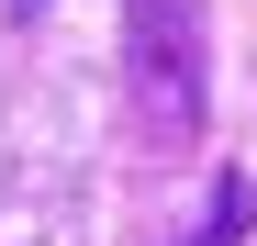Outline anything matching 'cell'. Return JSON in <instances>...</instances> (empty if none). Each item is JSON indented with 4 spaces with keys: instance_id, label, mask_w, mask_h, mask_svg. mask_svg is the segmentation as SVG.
I'll use <instances>...</instances> for the list:
<instances>
[{
    "instance_id": "obj_1",
    "label": "cell",
    "mask_w": 257,
    "mask_h": 246,
    "mask_svg": "<svg viewBox=\"0 0 257 246\" xmlns=\"http://www.w3.org/2000/svg\"><path fill=\"white\" fill-rule=\"evenodd\" d=\"M123 67H135V123L157 157L201 135V0H123Z\"/></svg>"
},
{
    "instance_id": "obj_2",
    "label": "cell",
    "mask_w": 257,
    "mask_h": 246,
    "mask_svg": "<svg viewBox=\"0 0 257 246\" xmlns=\"http://www.w3.org/2000/svg\"><path fill=\"white\" fill-rule=\"evenodd\" d=\"M246 213H257V190H246V179L212 190V235H246Z\"/></svg>"
},
{
    "instance_id": "obj_3",
    "label": "cell",
    "mask_w": 257,
    "mask_h": 246,
    "mask_svg": "<svg viewBox=\"0 0 257 246\" xmlns=\"http://www.w3.org/2000/svg\"><path fill=\"white\" fill-rule=\"evenodd\" d=\"M12 23H45V0H12Z\"/></svg>"
}]
</instances>
